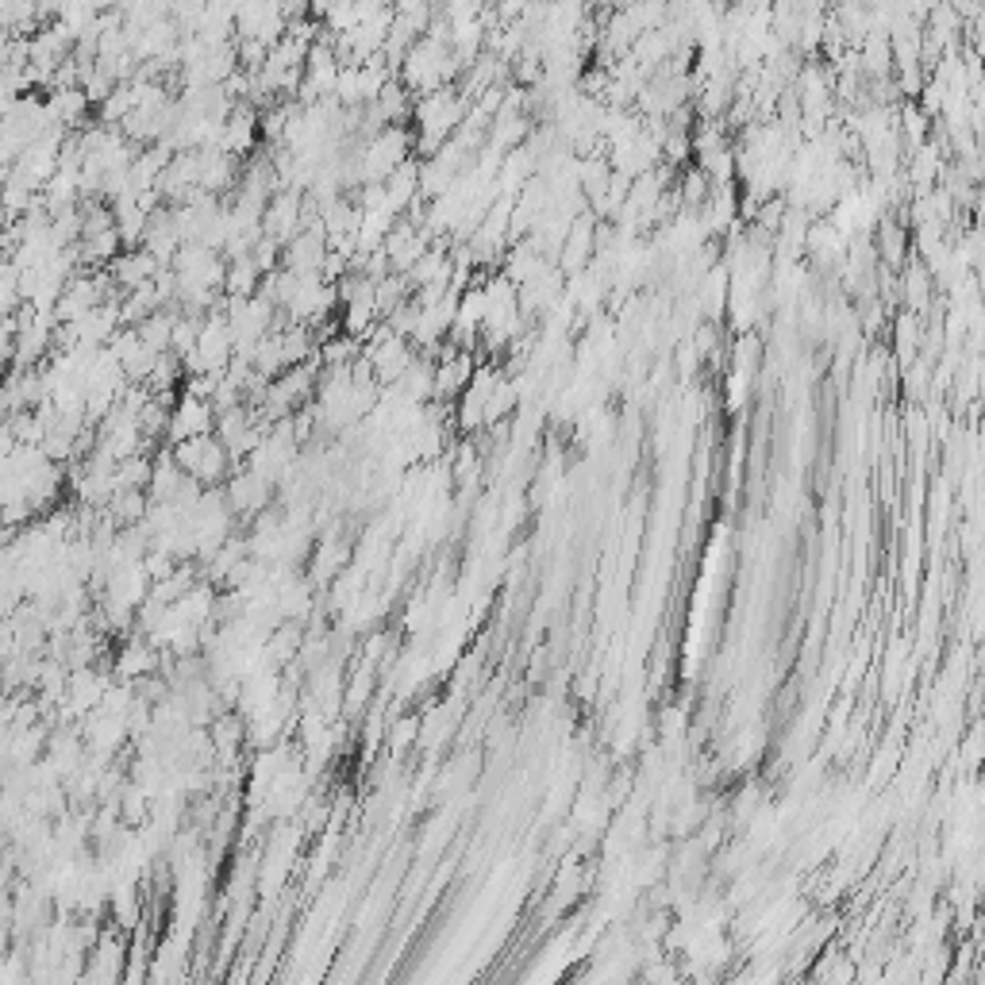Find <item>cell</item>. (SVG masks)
Masks as SVG:
<instances>
[{"label":"cell","mask_w":985,"mask_h":985,"mask_svg":"<svg viewBox=\"0 0 985 985\" xmlns=\"http://www.w3.org/2000/svg\"><path fill=\"white\" fill-rule=\"evenodd\" d=\"M169 454H174V462L181 466V474H189L192 482H200L204 489H220V485L228 482L231 469H235L215 435L185 439V443L169 446Z\"/></svg>","instance_id":"obj_1"},{"label":"cell","mask_w":985,"mask_h":985,"mask_svg":"<svg viewBox=\"0 0 985 985\" xmlns=\"http://www.w3.org/2000/svg\"><path fill=\"white\" fill-rule=\"evenodd\" d=\"M215 431V412L208 400H197L189 392H177L174 408H169V428H166V446H177L185 439H200Z\"/></svg>","instance_id":"obj_2"},{"label":"cell","mask_w":985,"mask_h":985,"mask_svg":"<svg viewBox=\"0 0 985 985\" xmlns=\"http://www.w3.org/2000/svg\"><path fill=\"white\" fill-rule=\"evenodd\" d=\"M220 489H223L228 508L231 512H239V516H258V512H266V508L274 505V485H266L262 477H254L246 466L231 469L228 482H223Z\"/></svg>","instance_id":"obj_3"},{"label":"cell","mask_w":985,"mask_h":985,"mask_svg":"<svg viewBox=\"0 0 985 985\" xmlns=\"http://www.w3.org/2000/svg\"><path fill=\"white\" fill-rule=\"evenodd\" d=\"M166 266H158V258H154L151 251H143V246H128V251L120 254V258L108 266V277H112V285L123 292L139 289V285H151L154 277L162 274Z\"/></svg>","instance_id":"obj_4"},{"label":"cell","mask_w":985,"mask_h":985,"mask_svg":"<svg viewBox=\"0 0 985 985\" xmlns=\"http://www.w3.org/2000/svg\"><path fill=\"white\" fill-rule=\"evenodd\" d=\"M174 323H177V308H158L154 316H146L135 328V335L143 339L146 351L154 354H169V339H174Z\"/></svg>","instance_id":"obj_5"},{"label":"cell","mask_w":985,"mask_h":985,"mask_svg":"<svg viewBox=\"0 0 985 985\" xmlns=\"http://www.w3.org/2000/svg\"><path fill=\"white\" fill-rule=\"evenodd\" d=\"M870 246H877V254H882L885 266L897 269L900 262H905V251H908V231L900 228L893 215H882V220H877V239Z\"/></svg>","instance_id":"obj_6"},{"label":"cell","mask_w":985,"mask_h":985,"mask_svg":"<svg viewBox=\"0 0 985 985\" xmlns=\"http://www.w3.org/2000/svg\"><path fill=\"white\" fill-rule=\"evenodd\" d=\"M146 508H151V497L146 492H112V500L104 505V512L112 516L115 523H123V528H131V523H143L146 520Z\"/></svg>","instance_id":"obj_7"},{"label":"cell","mask_w":985,"mask_h":985,"mask_svg":"<svg viewBox=\"0 0 985 985\" xmlns=\"http://www.w3.org/2000/svg\"><path fill=\"white\" fill-rule=\"evenodd\" d=\"M928 269H923V262H912V266L905 269V277H900V285H905V300L908 308L916 312H923V305H928Z\"/></svg>","instance_id":"obj_8"}]
</instances>
